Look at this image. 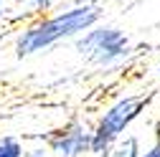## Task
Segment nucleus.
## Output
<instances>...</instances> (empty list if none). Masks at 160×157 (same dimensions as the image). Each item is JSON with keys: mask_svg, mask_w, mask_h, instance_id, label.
<instances>
[{"mask_svg": "<svg viewBox=\"0 0 160 157\" xmlns=\"http://www.w3.org/2000/svg\"><path fill=\"white\" fill-rule=\"evenodd\" d=\"M23 157H53V155L48 152V147L36 145V147H26V150H23Z\"/></svg>", "mask_w": 160, "mask_h": 157, "instance_id": "8", "label": "nucleus"}, {"mask_svg": "<svg viewBox=\"0 0 160 157\" xmlns=\"http://www.w3.org/2000/svg\"><path fill=\"white\" fill-rule=\"evenodd\" d=\"M140 157H160V142H155V145H150L142 155H140Z\"/></svg>", "mask_w": 160, "mask_h": 157, "instance_id": "9", "label": "nucleus"}, {"mask_svg": "<svg viewBox=\"0 0 160 157\" xmlns=\"http://www.w3.org/2000/svg\"><path fill=\"white\" fill-rule=\"evenodd\" d=\"M46 147L53 157H89L92 127L82 117H71L46 137Z\"/></svg>", "mask_w": 160, "mask_h": 157, "instance_id": "4", "label": "nucleus"}, {"mask_svg": "<svg viewBox=\"0 0 160 157\" xmlns=\"http://www.w3.org/2000/svg\"><path fill=\"white\" fill-rule=\"evenodd\" d=\"M148 147H142V140H140V134H135V132H125L119 140L109 147V152H107V157H140Z\"/></svg>", "mask_w": 160, "mask_h": 157, "instance_id": "5", "label": "nucleus"}, {"mask_svg": "<svg viewBox=\"0 0 160 157\" xmlns=\"http://www.w3.org/2000/svg\"><path fill=\"white\" fill-rule=\"evenodd\" d=\"M102 8L97 3H76L64 10H56L53 15L36 18L28 26H23L13 38V53L15 58H31L38 56L64 41H74L79 33H84L94 23L102 21Z\"/></svg>", "mask_w": 160, "mask_h": 157, "instance_id": "1", "label": "nucleus"}, {"mask_svg": "<svg viewBox=\"0 0 160 157\" xmlns=\"http://www.w3.org/2000/svg\"><path fill=\"white\" fill-rule=\"evenodd\" d=\"M23 140L8 134V137H0V157H23Z\"/></svg>", "mask_w": 160, "mask_h": 157, "instance_id": "7", "label": "nucleus"}, {"mask_svg": "<svg viewBox=\"0 0 160 157\" xmlns=\"http://www.w3.org/2000/svg\"><path fill=\"white\" fill-rule=\"evenodd\" d=\"M15 8L21 13H31V15H38V13H46L56 5V0H13Z\"/></svg>", "mask_w": 160, "mask_h": 157, "instance_id": "6", "label": "nucleus"}, {"mask_svg": "<svg viewBox=\"0 0 160 157\" xmlns=\"http://www.w3.org/2000/svg\"><path fill=\"white\" fill-rule=\"evenodd\" d=\"M158 76H160V64H158Z\"/></svg>", "mask_w": 160, "mask_h": 157, "instance_id": "11", "label": "nucleus"}, {"mask_svg": "<svg viewBox=\"0 0 160 157\" xmlns=\"http://www.w3.org/2000/svg\"><path fill=\"white\" fill-rule=\"evenodd\" d=\"M74 48L87 64L104 69V71L125 66L135 56L132 38L119 26H109L102 21L94 23L92 28H87L84 33H79L74 38Z\"/></svg>", "mask_w": 160, "mask_h": 157, "instance_id": "2", "label": "nucleus"}, {"mask_svg": "<svg viewBox=\"0 0 160 157\" xmlns=\"http://www.w3.org/2000/svg\"><path fill=\"white\" fill-rule=\"evenodd\" d=\"M145 107H148V102L140 94L117 96L109 107H104V112L99 114L97 124L92 127L89 155L92 157H107L109 147L135 124V119H140V114L145 112Z\"/></svg>", "mask_w": 160, "mask_h": 157, "instance_id": "3", "label": "nucleus"}, {"mask_svg": "<svg viewBox=\"0 0 160 157\" xmlns=\"http://www.w3.org/2000/svg\"><path fill=\"white\" fill-rule=\"evenodd\" d=\"M5 15H8V3L0 0V18H5Z\"/></svg>", "mask_w": 160, "mask_h": 157, "instance_id": "10", "label": "nucleus"}]
</instances>
